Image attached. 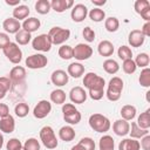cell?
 Returning <instances> with one entry per match:
<instances>
[{
  "mask_svg": "<svg viewBox=\"0 0 150 150\" xmlns=\"http://www.w3.org/2000/svg\"><path fill=\"white\" fill-rule=\"evenodd\" d=\"M122 69H123V71H124L125 74L131 75V74H134V73L136 71L137 67H136L135 61H134L132 59H129V60H124V61H123V63H122Z\"/></svg>",
  "mask_w": 150,
  "mask_h": 150,
  "instance_id": "45",
  "label": "cell"
},
{
  "mask_svg": "<svg viewBox=\"0 0 150 150\" xmlns=\"http://www.w3.org/2000/svg\"><path fill=\"white\" fill-rule=\"evenodd\" d=\"M93 2V5H95V6H97V8H100V6H103V5H105V0H93L91 1Z\"/></svg>",
  "mask_w": 150,
  "mask_h": 150,
  "instance_id": "53",
  "label": "cell"
},
{
  "mask_svg": "<svg viewBox=\"0 0 150 150\" xmlns=\"http://www.w3.org/2000/svg\"><path fill=\"white\" fill-rule=\"evenodd\" d=\"M123 80L118 76H114L112 79H110L109 83H108V88H107V91L104 93L107 98L109 101H118L121 95H122V90H123Z\"/></svg>",
  "mask_w": 150,
  "mask_h": 150,
  "instance_id": "2",
  "label": "cell"
},
{
  "mask_svg": "<svg viewBox=\"0 0 150 150\" xmlns=\"http://www.w3.org/2000/svg\"><path fill=\"white\" fill-rule=\"evenodd\" d=\"M57 54L62 60H70L73 59V47L69 45H61Z\"/></svg>",
  "mask_w": 150,
  "mask_h": 150,
  "instance_id": "38",
  "label": "cell"
},
{
  "mask_svg": "<svg viewBox=\"0 0 150 150\" xmlns=\"http://www.w3.org/2000/svg\"><path fill=\"white\" fill-rule=\"evenodd\" d=\"M149 112H150V110L146 109L144 112H142V114L138 116L136 124H137L139 128H142V129H149V128H150V114H149Z\"/></svg>",
  "mask_w": 150,
  "mask_h": 150,
  "instance_id": "34",
  "label": "cell"
},
{
  "mask_svg": "<svg viewBox=\"0 0 150 150\" xmlns=\"http://www.w3.org/2000/svg\"><path fill=\"white\" fill-rule=\"evenodd\" d=\"M26 79V69L21 66H15L9 71V80L12 83L22 82Z\"/></svg>",
  "mask_w": 150,
  "mask_h": 150,
  "instance_id": "18",
  "label": "cell"
},
{
  "mask_svg": "<svg viewBox=\"0 0 150 150\" xmlns=\"http://www.w3.org/2000/svg\"><path fill=\"white\" fill-rule=\"evenodd\" d=\"M11 87H12V82H11L9 77H6V76L0 77V100H2L6 96L7 91L11 89Z\"/></svg>",
  "mask_w": 150,
  "mask_h": 150,
  "instance_id": "39",
  "label": "cell"
},
{
  "mask_svg": "<svg viewBox=\"0 0 150 150\" xmlns=\"http://www.w3.org/2000/svg\"><path fill=\"white\" fill-rule=\"evenodd\" d=\"M117 55H118V57H120L121 60H123V61H124V60H129V59H132V50H131L130 47L123 45V46H121V47L118 48Z\"/></svg>",
  "mask_w": 150,
  "mask_h": 150,
  "instance_id": "43",
  "label": "cell"
},
{
  "mask_svg": "<svg viewBox=\"0 0 150 150\" xmlns=\"http://www.w3.org/2000/svg\"><path fill=\"white\" fill-rule=\"evenodd\" d=\"M2 146H4V136H2V134L0 131V150H1Z\"/></svg>",
  "mask_w": 150,
  "mask_h": 150,
  "instance_id": "55",
  "label": "cell"
},
{
  "mask_svg": "<svg viewBox=\"0 0 150 150\" xmlns=\"http://www.w3.org/2000/svg\"><path fill=\"white\" fill-rule=\"evenodd\" d=\"M14 112H15V115H16L18 117L23 118V117H26V116L28 115V112H29V105H28L27 103H25V102H20V103H18V104L14 107Z\"/></svg>",
  "mask_w": 150,
  "mask_h": 150,
  "instance_id": "40",
  "label": "cell"
},
{
  "mask_svg": "<svg viewBox=\"0 0 150 150\" xmlns=\"http://www.w3.org/2000/svg\"><path fill=\"white\" fill-rule=\"evenodd\" d=\"M84 88L88 89V94L91 100L100 101L104 95V86L105 81L103 77L98 76L96 73L89 71L83 77Z\"/></svg>",
  "mask_w": 150,
  "mask_h": 150,
  "instance_id": "1",
  "label": "cell"
},
{
  "mask_svg": "<svg viewBox=\"0 0 150 150\" xmlns=\"http://www.w3.org/2000/svg\"><path fill=\"white\" fill-rule=\"evenodd\" d=\"M67 74L68 76L79 79L84 74V66L80 62H71L67 68Z\"/></svg>",
  "mask_w": 150,
  "mask_h": 150,
  "instance_id": "23",
  "label": "cell"
},
{
  "mask_svg": "<svg viewBox=\"0 0 150 150\" xmlns=\"http://www.w3.org/2000/svg\"><path fill=\"white\" fill-rule=\"evenodd\" d=\"M141 32L143 33V35H144L145 38H146V36H150V22H149V21H146V22L143 25Z\"/></svg>",
  "mask_w": 150,
  "mask_h": 150,
  "instance_id": "52",
  "label": "cell"
},
{
  "mask_svg": "<svg viewBox=\"0 0 150 150\" xmlns=\"http://www.w3.org/2000/svg\"><path fill=\"white\" fill-rule=\"evenodd\" d=\"M50 9H52V7H50L49 0H38L35 2V11L39 14H42V15L48 14Z\"/></svg>",
  "mask_w": 150,
  "mask_h": 150,
  "instance_id": "35",
  "label": "cell"
},
{
  "mask_svg": "<svg viewBox=\"0 0 150 150\" xmlns=\"http://www.w3.org/2000/svg\"><path fill=\"white\" fill-rule=\"evenodd\" d=\"M74 6L73 0H52L50 7L56 13H63L66 9H69Z\"/></svg>",
  "mask_w": 150,
  "mask_h": 150,
  "instance_id": "19",
  "label": "cell"
},
{
  "mask_svg": "<svg viewBox=\"0 0 150 150\" xmlns=\"http://www.w3.org/2000/svg\"><path fill=\"white\" fill-rule=\"evenodd\" d=\"M8 115H11L8 105L5 104V103H0V118H4L6 116H8Z\"/></svg>",
  "mask_w": 150,
  "mask_h": 150,
  "instance_id": "51",
  "label": "cell"
},
{
  "mask_svg": "<svg viewBox=\"0 0 150 150\" xmlns=\"http://www.w3.org/2000/svg\"><path fill=\"white\" fill-rule=\"evenodd\" d=\"M2 28L7 34H16L21 29V23L20 21H18L12 16V18L5 19V21L2 22Z\"/></svg>",
  "mask_w": 150,
  "mask_h": 150,
  "instance_id": "16",
  "label": "cell"
},
{
  "mask_svg": "<svg viewBox=\"0 0 150 150\" xmlns=\"http://www.w3.org/2000/svg\"><path fill=\"white\" fill-rule=\"evenodd\" d=\"M40 143L36 138L34 137H30L28 138L25 143H23V149L25 150H40Z\"/></svg>",
  "mask_w": 150,
  "mask_h": 150,
  "instance_id": "46",
  "label": "cell"
},
{
  "mask_svg": "<svg viewBox=\"0 0 150 150\" xmlns=\"http://www.w3.org/2000/svg\"><path fill=\"white\" fill-rule=\"evenodd\" d=\"M9 42H11V40H9V35H8L7 33H2V32H0V49H4Z\"/></svg>",
  "mask_w": 150,
  "mask_h": 150,
  "instance_id": "49",
  "label": "cell"
},
{
  "mask_svg": "<svg viewBox=\"0 0 150 150\" xmlns=\"http://www.w3.org/2000/svg\"><path fill=\"white\" fill-rule=\"evenodd\" d=\"M104 27L109 33H114L120 28V21L115 16H109L104 20Z\"/></svg>",
  "mask_w": 150,
  "mask_h": 150,
  "instance_id": "37",
  "label": "cell"
},
{
  "mask_svg": "<svg viewBox=\"0 0 150 150\" xmlns=\"http://www.w3.org/2000/svg\"><path fill=\"white\" fill-rule=\"evenodd\" d=\"M141 148L143 150H150V135H145L141 138V143H139Z\"/></svg>",
  "mask_w": 150,
  "mask_h": 150,
  "instance_id": "50",
  "label": "cell"
},
{
  "mask_svg": "<svg viewBox=\"0 0 150 150\" xmlns=\"http://www.w3.org/2000/svg\"><path fill=\"white\" fill-rule=\"evenodd\" d=\"M69 98L71 101V103L74 104H82L86 102L87 100V91L84 90V88L80 87V86H76L74 88L70 89L69 91Z\"/></svg>",
  "mask_w": 150,
  "mask_h": 150,
  "instance_id": "13",
  "label": "cell"
},
{
  "mask_svg": "<svg viewBox=\"0 0 150 150\" xmlns=\"http://www.w3.org/2000/svg\"><path fill=\"white\" fill-rule=\"evenodd\" d=\"M29 7L28 6H26V5H19V6H16V7H14V9H13V18L14 19H16L18 21H20V20H26L27 18H28V15H29Z\"/></svg>",
  "mask_w": 150,
  "mask_h": 150,
  "instance_id": "26",
  "label": "cell"
},
{
  "mask_svg": "<svg viewBox=\"0 0 150 150\" xmlns=\"http://www.w3.org/2000/svg\"><path fill=\"white\" fill-rule=\"evenodd\" d=\"M4 55L14 64H19L22 60V50L15 42H9L4 49Z\"/></svg>",
  "mask_w": 150,
  "mask_h": 150,
  "instance_id": "6",
  "label": "cell"
},
{
  "mask_svg": "<svg viewBox=\"0 0 150 150\" xmlns=\"http://www.w3.org/2000/svg\"><path fill=\"white\" fill-rule=\"evenodd\" d=\"M139 142L134 138H124L118 144V150H139Z\"/></svg>",
  "mask_w": 150,
  "mask_h": 150,
  "instance_id": "25",
  "label": "cell"
},
{
  "mask_svg": "<svg viewBox=\"0 0 150 150\" xmlns=\"http://www.w3.org/2000/svg\"><path fill=\"white\" fill-rule=\"evenodd\" d=\"M32 40V34L23 30L22 28L15 34V43L16 45H21V46H25V45H28Z\"/></svg>",
  "mask_w": 150,
  "mask_h": 150,
  "instance_id": "30",
  "label": "cell"
},
{
  "mask_svg": "<svg viewBox=\"0 0 150 150\" xmlns=\"http://www.w3.org/2000/svg\"><path fill=\"white\" fill-rule=\"evenodd\" d=\"M82 35H83V38H84V40H86L87 42H93V41L95 40V35H96V34H95V32H94V29H93L91 27L87 26V27L83 28Z\"/></svg>",
  "mask_w": 150,
  "mask_h": 150,
  "instance_id": "48",
  "label": "cell"
},
{
  "mask_svg": "<svg viewBox=\"0 0 150 150\" xmlns=\"http://www.w3.org/2000/svg\"><path fill=\"white\" fill-rule=\"evenodd\" d=\"M52 40L48 36V34H40L38 36H35L32 40V47L34 50L41 52V53H46L49 52L52 49Z\"/></svg>",
  "mask_w": 150,
  "mask_h": 150,
  "instance_id": "8",
  "label": "cell"
},
{
  "mask_svg": "<svg viewBox=\"0 0 150 150\" xmlns=\"http://www.w3.org/2000/svg\"><path fill=\"white\" fill-rule=\"evenodd\" d=\"M134 8H135V12L141 15L143 12L150 8V2L148 0H136L134 4Z\"/></svg>",
  "mask_w": 150,
  "mask_h": 150,
  "instance_id": "44",
  "label": "cell"
},
{
  "mask_svg": "<svg viewBox=\"0 0 150 150\" xmlns=\"http://www.w3.org/2000/svg\"><path fill=\"white\" fill-rule=\"evenodd\" d=\"M15 129V120L12 115H8L4 118H0V131L5 134H11Z\"/></svg>",
  "mask_w": 150,
  "mask_h": 150,
  "instance_id": "20",
  "label": "cell"
},
{
  "mask_svg": "<svg viewBox=\"0 0 150 150\" xmlns=\"http://www.w3.org/2000/svg\"><path fill=\"white\" fill-rule=\"evenodd\" d=\"M93 55V48L87 43H77L73 48V57L79 61L88 60Z\"/></svg>",
  "mask_w": 150,
  "mask_h": 150,
  "instance_id": "10",
  "label": "cell"
},
{
  "mask_svg": "<svg viewBox=\"0 0 150 150\" xmlns=\"http://www.w3.org/2000/svg\"><path fill=\"white\" fill-rule=\"evenodd\" d=\"M48 36L50 38L53 45H63L70 38V30L62 27H53L50 28Z\"/></svg>",
  "mask_w": 150,
  "mask_h": 150,
  "instance_id": "7",
  "label": "cell"
},
{
  "mask_svg": "<svg viewBox=\"0 0 150 150\" xmlns=\"http://www.w3.org/2000/svg\"><path fill=\"white\" fill-rule=\"evenodd\" d=\"M138 81H139V84L144 88H149L150 87V69L146 67V68H143L141 74H139V77H138Z\"/></svg>",
  "mask_w": 150,
  "mask_h": 150,
  "instance_id": "41",
  "label": "cell"
},
{
  "mask_svg": "<svg viewBox=\"0 0 150 150\" xmlns=\"http://www.w3.org/2000/svg\"><path fill=\"white\" fill-rule=\"evenodd\" d=\"M25 63L29 69H41V68L47 66L48 59L42 53H38V54H33V55L27 56Z\"/></svg>",
  "mask_w": 150,
  "mask_h": 150,
  "instance_id": "9",
  "label": "cell"
},
{
  "mask_svg": "<svg viewBox=\"0 0 150 150\" xmlns=\"http://www.w3.org/2000/svg\"><path fill=\"white\" fill-rule=\"evenodd\" d=\"M88 16L94 22H101V21L105 20V12L103 9H101V8L95 7V8L90 9L88 12Z\"/></svg>",
  "mask_w": 150,
  "mask_h": 150,
  "instance_id": "31",
  "label": "cell"
},
{
  "mask_svg": "<svg viewBox=\"0 0 150 150\" xmlns=\"http://www.w3.org/2000/svg\"><path fill=\"white\" fill-rule=\"evenodd\" d=\"M50 111H52V103L47 100H41L35 104V107L33 109V115L35 118L42 120V118L47 117Z\"/></svg>",
  "mask_w": 150,
  "mask_h": 150,
  "instance_id": "11",
  "label": "cell"
},
{
  "mask_svg": "<svg viewBox=\"0 0 150 150\" xmlns=\"http://www.w3.org/2000/svg\"><path fill=\"white\" fill-rule=\"evenodd\" d=\"M130 130V124L128 121L121 118V120H116L112 124V131L117 135V136H125L129 134Z\"/></svg>",
  "mask_w": 150,
  "mask_h": 150,
  "instance_id": "17",
  "label": "cell"
},
{
  "mask_svg": "<svg viewBox=\"0 0 150 150\" xmlns=\"http://www.w3.org/2000/svg\"><path fill=\"white\" fill-rule=\"evenodd\" d=\"M40 26H41L40 20L38 18L32 16V18H27L26 20H23V22L21 25V28L23 30H26V32H28V33L32 34L33 32H36L40 28Z\"/></svg>",
  "mask_w": 150,
  "mask_h": 150,
  "instance_id": "21",
  "label": "cell"
},
{
  "mask_svg": "<svg viewBox=\"0 0 150 150\" xmlns=\"http://www.w3.org/2000/svg\"><path fill=\"white\" fill-rule=\"evenodd\" d=\"M129 134H130V138H134V139H137V138H142L143 136L145 135H149V129H142L139 128L136 122H132L131 125H130V130H129Z\"/></svg>",
  "mask_w": 150,
  "mask_h": 150,
  "instance_id": "28",
  "label": "cell"
},
{
  "mask_svg": "<svg viewBox=\"0 0 150 150\" xmlns=\"http://www.w3.org/2000/svg\"><path fill=\"white\" fill-rule=\"evenodd\" d=\"M136 112H137V109L135 105H131V104H125L122 107L121 109V116L123 120L125 121H132L136 116Z\"/></svg>",
  "mask_w": 150,
  "mask_h": 150,
  "instance_id": "27",
  "label": "cell"
},
{
  "mask_svg": "<svg viewBox=\"0 0 150 150\" xmlns=\"http://www.w3.org/2000/svg\"><path fill=\"white\" fill-rule=\"evenodd\" d=\"M79 150H95V142L90 137H83L76 144Z\"/></svg>",
  "mask_w": 150,
  "mask_h": 150,
  "instance_id": "36",
  "label": "cell"
},
{
  "mask_svg": "<svg viewBox=\"0 0 150 150\" xmlns=\"http://www.w3.org/2000/svg\"><path fill=\"white\" fill-rule=\"evenodd\" d=\"M40 139H41L42 144L49 150L55 149L57 146V144H59V141L56 138L55 131L50 125H45V127L41 128V130H40Z\"/></svg>",
  "mask_w": 150,
  "mask_h": 150,
  "instance_id": "4",
  "label": "cell"
},
{
  "mask_svg": "<svg viewBox=\"0 0 150 150\" xmlns=\"http://www.w3.org/2000/svg\"><path fill=\"white\" fill-rule=\"evenodd\" d=\"M88 122H89L90 128L96 132H107L111 127L110 120L107 116L102 114H97V112L90 115Z\"/></svg>",
  "mask_w": 150,
  "mask_h": 150,
  "instance_id": "3",
  "label": "cell"
},
{
  "mask_svg": "<svg viewBox=\"0 0 150 150\" xmlns=\"http://www.w3.org/2000/svg\"><path fill=\"white\" fill-rule=\"evenodd\" d=\"M5 2L8 5V6H19L20 5V0H14V1H9V0H5Z\"/></svg>",
  "mask_w": 150,
  "mask_h": 150,
  "instance_id": "54",
  "label": "cell"
},
{
  "mask_svg": "<svg viewBox=\"0 0 150 150\" xmlns=\"http://www.w3.org/2000/svg\"><path fill=\"white\" fill-rule=\"evenodd\" d=\"M135 63H136V67H139V68H146L149 66V62H150V57L146 53H139L136 59L134 60Z\"/></svg>",
  "mask_w": 150,
  "mask_h": 150,
  "instance_id": "42",
  "label": "cell"
},
{
  "mask_svg": "<svg viewBox=\"0 0 150 150\" xmlns=\"http://www.w3.org/2000/svg\"><path fill=\"white\" fill-rule=\"evenodd\" d=\"M62 114H63V120L69 124H79L82 118L81 112L73 103H63Z\"/></svg>",
  "mask_w": 150,
  "mask_h": 150,
  "instance_id": "5",
  "label": "cell"
},
{
  "mask_svg": "<svg viewBox=\"0 0 150 150\" xmlns=\"http://www.w3.org/2000/svg\"><path fill=\"white\" fill-rule=\"evenodd\" d=\"M97 52L101 56L109 57L114 54V45L109 40H102L97 46Z\"/></svg>",
  "mask_w": 150,
  "mask_h": 150,
  "instance_id": "22",
  "label": "cell"
},
{
  "mask_svg": "<svg viewBox=\"0 0 150 150\" xmlns=\"http://www.w3.org/2000/svg\"><path fill=\"white\" fill-rule=\"evenodd\" d=\"M145 41V36L143 35V33L141 32V29H134L129 33V36H128V42L131 47H135V48H138L141 47Z\"/></svg>",
  "mask_w": 150,
  "mask_h": 150,
  "instance_id": "15",
  "label": "cell"
},
{
  "mask_svg": "<svg viewBox=\"0 0 150 150\" xmlns=\"http://www.w3.org/2000/svg\"><path fill=\"white\" fill-rule=\"evenodd\" d=\"M22 148H23V144L18 138H11L6 144L7 150H21Z\"/></svg>",
  "mask_w": 150,
  "mask_h": 150,
  "instance_id": "47",
  "label": "cell"
},
{
  "mask_svg": "<svg viewBox=\"0 0 150 150\" xmlns=\"http://www.w3.org/2000/svg\"><path fill=\"white\" fill-rule=\"evenodd\" d=\"M50 101L55 104L66 103V93L62 89H55L50 93Z\"/></svg>",
  "mask_w": 150,
  "mask_h": 150,
  "instance_id": "33",
  "label": "cell"
},
{
  "mask_svg": "<svg viewBox=\"0 0 150 150\" xmlns=\"http://www.w3.org/2000/svg\"><path fill=\"white\" fill-rule=\"evenodd\" d=\"M88 16V8L83 4H76L73 6L70 12V18L74 22H82Z\"/></svg>",
  "mask_w": 150,
  "mask_h": 150,
  "instance_id": "12",
  "label": "cell"
},
{
  "mask_svg": "<svg viewBox=\"0 0 150 150\" xmlns=\"http://www.w3.org/2000/svg\"><path fill=\"white\" fill-rule=\"evenodd\" d=\"M103 69H104L105 73L114 75V74H116V73L118 71L120 64H118L117 61L114 60V59H107V60L103 62Z\"/></svg>",
  "mask_w": 150,
  "mask_h": 150,
  "instance_id": "32",
  "label": "cell"
},
{
  "mask_svg": "<svg viewBox=\"0 0 150 150\" xmlns=\"http://www.w3.org/2000/svg\"><path fill=\"white\" fill-rule=\"evenodd\" d=\"M50 81L54 86L56 87H63L68 83L69 81V76L67 74V71L62 70V69H57V70H54L50 75Z\"/></svg>",
  "mask_w": 150,
  "mask_h": 150,
  "instance_id": "14",
  "label": "cell"
},
{
  "mask_svg": "<svg viewBox=\"0 0 150 150\" xmlns=\"http://www.w3.org/2000/svg\"><path fill=\"white\" fill-rule=\"evenodd\" d=\"M21 150H25V149H23V148H22V149H21Z\"/></svg>",
  "mask_w": 150,
  "mask_h": 150,
  "instance_id": "56",
  "label": "cell"
},
{
  "mask_svg": "<svg viewBox=\"0 0 150 150\" xmlns=\"http://www.w3.org/2000/svg\"><path fill=\"white\" fill-rule=\"evenodd\" d=\"M98 149L100 150H114L115 149V141L111 136L104 135L100 138L98 142Z\"/></svg>",
  "mask_w": 150,
  "mask_h": 150,
  "instance_id": "29",
  "label": "cell"
},
{
  "mask_svg": "<svg viewBox=\"0 0 150 150\" xmlns=\"http://www.w3.org/2000/svg\"><path fill=\"white\" fill-rule=\"evenodd\" d=\"M76 136L75 130L70 125H64L61 127L59 130V138L63 142H71Z\"/></svg>",
  "mask_w": 150,
  "mask_h": 150,
  "instance_id": "24",
  "label": "cell"
}]
</instances>
